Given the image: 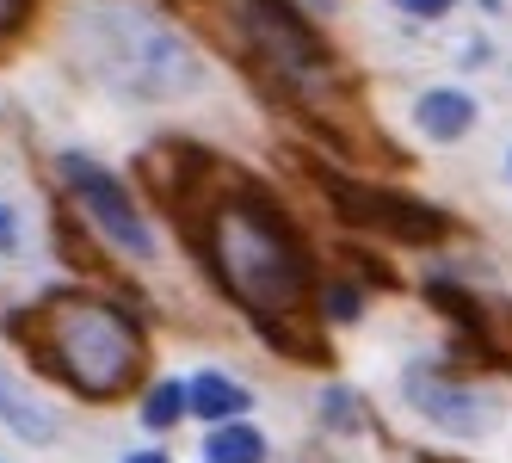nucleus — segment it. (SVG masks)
Returning <instances> with one entry per match:
<instances>
[{
  "instance_id": "obj_1",
  "label": "nucleus",
  "mask_w": 512,
  "mask_h": 463,
  "mask_svg": "<svg viewBox=\"0 0 512 463\" xmlns=\"http://www.w3.org/2000/svg\"><path fill=\"white\" fill-rule=\"evenodd\" d=\"M216 272L253 309H290V303H303V284H309L290 229L253 198L235 204L223 229H216Z\"/></svg>"
},
{
  "instance_id": "obj_11",
  "label": "nucleus",
  "mask_w": 512,
  "mask_h": 463,
  "mask_svg": "<svg viewBox=\"0 0 512 463\" xmlns=\"http://www.w3.org/2000/svg\"><path fill=\"white\" fill-rule=\"evenodd\" d=\"M401 7H408V13H420V19H432V13H445L451 0H401Z\"/></svg>"
},
{
  "instance_id": "obj_7",
  "label": "nucleus",
  "mask_w": 512,
  "mask_h": 463,
  "mask_svg": "<svg viewBox=\"0 0 512 463\" xmlns=\"http://www.w3.org/2000/svg\"><path fill=\"white\" fill-rule=\"evenodd\" d=\"M0 420H7V426H19L25 439H50V433H56L50 408H38V402L25 396V389H13V377H7V371H0Z\"/></svg>"
},
{
  "instance_id": "obj_8",
  "label": "nucleus",
  "mask_w": 512,
  "mask_h": 463,
  "mask_svg": "<svg viewBox=\"0 0 512 463\" xmlns=\"http://www.w3.org/2000/svg\"><path fill=\"white\" fill-rule=\"evenodd\" d=\"M186 408H198V414H210V420H223V414H241L247 408V389H235L229 377H198L192 383V396H186Z\"/></svg>"
},
{
  "instance_id": "obj_6",
  "label": "nucleus",
  "mask_w": 512,
  "mask_h": 463,
  "mask_svg": "<svg viewBox=\"0 0 512 463\" xmlns=\"http://www.w3.org/2000/svg\"><path fill=\"white\" fill-rule=\"evenodd\" d=\"M414 118H420L426 136L445 142V136H463V130L475 124V105H469V93H426Z\"/></svg>"
},
{
  "instance_id": "obj_12",
  "label": "nucleus",
  "mask_w": 512,
  "mask_h": 463,
  "mask_svg": "<svg viewBox=\"0 0 512 463\" xmlns=\"http://www.w3.org/2000/svg\"><path fill=\"white\" fill-rule=\"evenodd\" d=\"M19 13H25V0H0V31H7V25H13Z\"/></svg>"
},
{
  "instance_id": "obj_3",
  "label": "nucleus",
  "mask_w": 512,
  "mask_h": 463,
  "mask_svg": "<svg viewBox=\"0 0 512 463\" xmlns=\"http://www.w3.org/2000/svg\"><path fill=\"white\" fill-rule=\"evenodd\" d=\"M56 352H62V371L81 383V396H118L142 371L136 328L105 303H62L56 309Z\"/></svg>"
},
{
  "instance_id": "obj_9",
  "label": "nucleus",
  "mask_w": 512,
  "mask_h": 463,
  "mask_svg": "<svg viewBox=\"0 0 512 463\" xmlns=\"http://www.w3.org/2000/svg\"><path fill=\"white\" fill-rule=\"evenodd\" d=\"M210 463H266V439L253 426H216L210 433Z\"/></svg>"
},
{
  "instance_id": "obj_13",
  "label": "nucleus",
  "mask_w": 512,
  "mask_h": 463,
  "mask_svg": "<svg viewBox=\"0 0 512 463\" xmlns=\"http://www.w3.org/2000/svg\"><path fill=\"white\" fill-rule=\"evenodd\" d=\"M124 463H167L161 451H142V457H124Z\"/></svg>"
},
{
  "instance_id": "obj_2",
  "label": "nucleus",
  "mask_w": 512,
  "mask_h": 463,
  "mask_svg": "<svg viewBox=\"0 0 512 463\" xmlns=\"http://www.w3.org/2000/svg\"><path fill=\"white\" fill-rule=\"evenodd\" d=\"M87 38L105 56V75L118 87H130L136 99H161V93H186L198 81V68L186 56V44L161 31L155 19H142L130 7H105L87 19Z\"/></svg>"
},
{
  "instance_id": "obj_10",
  "label": "nucleus",
  "mask_w": 512,
  "mask_h": 463,
  "mask_svg": "<svg viewBox=\"0 0 512 463\" xmlns=\"http://www.w3.org/2000/svg\"><path fill=\"white\" fill-rule=\"evenodd\" d=\"M179 414H186V389H179V383H161L155 396L142 402V420H149V426H173Z\"/></svg>"
},
{
  "instance_id": "obj_4",
  "label": "nucleus",
  "mask_w": 512,
  "mask_h": 463,
  "mask_svg": "<svg viewBox=\"0 0 512 463\" xmlns=\"http://www.w3.org/2000/svg\"><path fill=\"white\" fill-rule=\"evenodd\" d=\"M68 180H75L81 186V198L93 204V217L105 223V235H112V241H124L130 247V254H149V229H142V217H136V210H130V198L112 186V180H105V173H93L87 161H68Z\"/></svg>"
},
{
  "instance_id": "obj_5",
  "label": "nucleus",
  "mask_w": 512,
  "mask_h": 463,
  "mask_svg": "<svg viewBox=\"0 0 512 463\" xmlns=\"http://www.w3.org/2000/svg\"><path fill=\"white\" fill-rule=\"evenodd\" d=\"M414 402L426 408V414H438L445 426H457V433H482L488 426V408L482 402H469V396H445V383H414Z\"/></svg>"
}]
</instances>
